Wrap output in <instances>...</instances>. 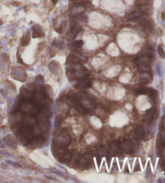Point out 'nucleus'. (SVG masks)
I'll use <instances>...</instances> for the list:
<instances>
[{
  "label": "nucleus",
  "mask_w": 165,
  "mask_h": 183,
  "mask_svg": "<svg viewBox=\"0 0 165 183\" xmlns=\"http://www.w3.org/2000/svg\"><path fill=\"white\" fill-rule=\"evenodd\" d=\"M3 141H4V143L6 145L10 146L11 148H16L17 142L12 135H7V136H4V138H3Z\"/></svg>",
  "instance_id": "16"
},
{
  "label": "nucleus",
  "mask_w": 165,
  "mask_h": 183,
  "mask_svg": "<svg viewBox=\"0 0 165 183\" xmlns=\"http://www.w3.org/2000/svg\"><path fill=\"white\" fill-rule=\"evenodd\" d=\"M135 134H136V136L138 139H142L144 136V129L142 126H138L135 130Z\"/></svg>",
  "instance_id": "23"
},
{
  "label": "nucleus",
  "mask_w": 165,
  "mask_h": 183,
  "mask_svg": "<svg viewBox=\"0 0 165 183\" xmlns=\"http://www.w3.org/2000/svg\"><path fill=\"white\" fill-rule=\"evenodd\" d=\"M63 42L61 41L60 40H57L56 39L54 41H53V45L57 48V49H61L62 47H63Z\"/></svg>",
  "instance_id": "30"
},
{
  "label": "nucleus",
  "mask_w": 165,
  "mask_h": 183,
  "mask_svg": "<svg viewBox=\"0 0 165 183\" xmlns=\"http://www.w3.org/2000/svg\"><path fill=\"white\" fill-rule=\"evenodd\" d=\"M147 93L149 94V96L151 97V99H152L153 101H155L157 99V97H158V93H157V91H155V90H154V89L152 88H150L147 91Z\"/></svg>",
  "instance_id": "27"
},
{
  "label": "nucleus",
  "mask_w": 165,
  "mask_h": 183,
  "mask_svg": "<svg viewBox=\"0 0 165 183\" xmlns=\"http://www.w3.org/2000/svg\"><path fill=\"white\" fill-rule=\"evenodd\" d=\"M128 165H126V169H125V171H124V173H129V169H128Z\"/></svg>",
  "instance_id": "42"
},
{
  "label": "nucleus",
  "mask_w": 165,
  "mask_h": 183,
  "mask_svg": "<svg viewBox=\"0 0 165 183\" xmlns=\"http://www.w3.org/2000/svg\"><path fill=\"white\" fill-rule=\"evenodd\" d=\"M57 144H61V145H68L69 144H70V136L68 135V133L66 132H62L58 135V136L57 137Z\"/></svg>",
  "instance_id": "9"
},
{
  "label": "nucleus",
  "mask_w": 165,
  "mask_h": 183,
  "mask_svg": "<svg viewBox=\"0 0 165 183\" xmlns=\"http://www.w3.org/2000/svg\"><path fill=\"white\" fill-rule=\"evenodd\" d=\"M161 168L163 171H165V160H162L161 161Z\"/></svg>",
  "instance_id": "40"
},
{
  "label": "nucleus",
  "mask_w": 165,
  "mask_h": 183,
  "mask_svg": "<svg viewBox=\"0 0 165 183\" xmlns=\"http://www.w3.org/2000/svg\"><path fill=\"white\" fill-rule=\"evenodd\" d=\"M32 140L33 141L32 142V145L34 148H40V147L42 146V144H43L44 141V138L42 137L36 138L35 140Z\"/></svg>",
  "instance_id": "21"
},
{
  "label": "nucleus",
  "mask_w": 165,
  "mask_h": 183,
  "mask_svg": "<svg viewBox=\"0 0 165 183\" xmlns=\"http://www.w3.org/2000/svg\"><path fill=\"white\" fill-rule=\"evenodd\" d=\"M157 50H158V53H159V57L163 59H165V51L163 49V48L161 45H159L157 48Z\"/></svg>",
  "instance_id": "28"
},
{
  "label": "nucleus",
  "mask_w": 165,
  "mask_h": 183,
  "mask_svg": "<svg viewBox=\"0 0 165 183\" xmlns=\"http://www.w3.org/2000/svg\"><path fill=\"white\" fill-rule=\"evenodd\" d=\"M70 103L74 106L76 110L79 111L80 113L87 114L90 112V111H89L87 107H86L82 103H80V101L77 98H71L70 99Z\"/></svg>",
  "instance_id": "8"
},
{
  "label": "nucleus",
  "mask_w": 165,
  "mask_h": 183,
  "mask_svg": "<svg viewBox=\"0 0 165 183\" xmlns=\"http://www.w3.org/2000/svg\"><path fill=\"white\" fill-rule=\"evenodd\" d=\"M158 111L155 108H151L146 112V119L147 123H151L153 120L157 119L158 117Z\"/></svg>",
  "instance_id": "14"
},
{
  "label": "nucleus",
  "mask_w": 165,
  "mask_h": 183,
  "mask_svg": "<svg viewBox=\"0 0 165 183\" xmlns=\"http://www.w3.org/2000/svg\"><path fill=\"white\" fill-rule=\"evenodd\" d=\"M67 75L70 79H81L86 78L87 72L79 63H74L70 64V68L67 69Z\"/></svg>",
  "instance_id": "1"
},
{
  "label": "nucleus",
  "mask_w": 165,
  "mask_h": 183,
  "mask_svg": "<svg viewBox=\"0 0 165 183\" xmlns=\"http://www.w3.org/2000/svg\"><path fill=\"white\" fill-rule=\"evenodd\" d=\"M90 160L86 156H82V158L79 160V166H81L82 169H86V167L90 166Z\"/></svg>",
  "instance_id": "19"
},
{
  "label": "nucleus",
  "mask_w": 165,
  "mask_h": 183,
  "mask_svg": "<svg viewBox=\"0 0 165 183\" xmlns=\"http://www.w3.org/2000/svg\"><path fill=\"white\" fill-rule=\"evenodd\" d=\"M20 92H21V95H22L23 97H24V99H32L33 96L32 91H29L28 89L24 88V87H22Z\"/></svg>",
  "instance_id": "20"
},
{
  "label": "nucleus",
  "mask_w": 165,
  "mask_h": 183,
  "mask_svg": "<svg viewBox=\"0 0 165 183\" xmlns=\"http://www.w3.org/2000/svg\"><path fill=\"white\" fill-rule=\"evenodd\" d=\"M12 3L13 4H15V6H19V5L20 4V2H13Z\"/></svg>",
  "instance_id": "46"
},
{
  "label": "nucleus",
  "mask_w": 165,
  "mask_h": 183,
  "mask_svg": "<svg viewBox=\"0 0 165 183\" xmlns=\"http://www.w3.org/2000/svg\"><path fill=\"white\" fill-rule=\"evenodd\" d=\"M81 31H82V28H79V27L74 28L70 29V31L66 33L65 38H66L67 40H70H70H74L76 37L78 36V33H79Z\"/></svg>",
  "instance_id": "12"
},
{
  "label": "nucleus",
  "mask_w": 165,
  "mask_h": 183,
  "mask_svg": "<svg viewBox=\"0 0 165 183\" xmlns=\"http://www.w3.org/2000/svg\"><path fill=\"white\" fill-rule=\"evenodd\" d=\"M36 79V82H38V83H40V84H43L44 83V79L41 75H38Z\"/></svg>",
  "instance_id": "35"
},
{
  "label": "nucleus",
  "mask_w": 165,
  "mask_h": 183,
  "mask_svg": "<svg viewBox=\"0 0 165 183\" xmlns=\"http://www.w3.org/2000/svg\"><path fill=\"white\" fill-rule=\"evenodd\" d=\"M75 87L76 88L81 89V90L90 88L92 87V82L90 79H87L86 78H81V79H78V81L76 83Z\"/></svg>",
  "instance_id": "10"
},
{
  "label": "nucleus",
  "mask_w": 165,
  "mask_h": 183,
  "mask_svg": "<svg viewBox=\"0 0 165 183\" xmlns=\"http://www.w3.org/2000/svg\"><path fill=\"white\" fill-rule=\"evenodd\" d=\"M151 74H150V72H141L140 81L143 83L147 84L151 81Z\"/></svg>",
  "instance_id": "18"
},
{
  "label": "nucleus",
  "mask_w": 165,
  "mask_h": 183,
  "mask_svg": "<svg viewBox=\"0 0 165 183\" xmlns=\"http://www.w3.org/2000/svg\"><path fill=\"white\" fill-rule=\"evenodd\" d=\"M6 162L8 163V164H10V165H13V166L15 167H18V168H20L21 165H19V164H18V163H15V162H13V161H11V160H7Z\"/></svg>",
  "instance_id": "36"
},
{
  "label": "nucleus",
  "mask_w": 165,
  "mask_h": 183,
  "mask_svg": "<svg viewBox=\"0 0 165 183\" xmlns=\"http://www.w3.org/2000/svg\"><path fill=\"white\" fill-rule=\"evenodd\" d=\"M135 20H136L137 23H139L146 31H151L153 26L149 20H147V19H146L144 18H139V17L136 18Z\"/></svg>",
  "instance_id": "13"
},
{
  "label": "nucleus",
  "mask_w": 165,
  "mask_h": 183,
  "mask_svg": "<svg viewBox=\"0 0 165 183\" xmlns=\"http://www.w3.org/2000/svg\"><path fill=\"white\" fill-rule=\"evenodd\" d=\"M141 15V11H132V12L129 13L127 15H126V19H136L138 17H139Z\"/></svg>",
  "instance_id": "25"
},
{
  "label": "nucleus",
  "mask_w": 165,
  "mask_h": 183,
  "mask_svg": "<svg viewBox=\"0 0 165 183\" xmlns=\"http://www.w3.org/2000/svg\"><path fill=\"white\" fill-rule=\"evenodd\" d=\"M53 153H54L56 158H57V160H59L60 162H69L72 159L71 152L64 145L57 144V147H54L53 148Z\"/></svg>",
  "instance_id": "2"
},
{
  "label": "nucleus",
  "mask_w": 165,
  "mask_h": 183,
  "mask_svg": "<svg viewBox=\"0 0 165 183\" xmlns=\"http://www.w3.org/2000/svg\"><path fill=\"white\" fill-rule=\"evenodd\" d=\"M119 165H120V167H119V168H120V169H122V165H123V162H122V160H120V161H119Z\"/></svg>",
  "instance_id": "45"
},
{
  "label": "nucleus",
  "mask_w": 165,
  "mask_h": 183,
  "mask_svg": "<svg viewBox=\"0 0 165 183\" xmlns=\"http://www.w3.org/2000/svg\"><path fill=\"white\" fill-rule=\"evenodd\" d=\"M161 19L163 20H165V12H162V14H161Z\"/></svg>",
  "instance_id": "41"
},
{
  "label": "nucleus",
  "mask_w": 165,
  "mask_h": 183,
  "mask_svg": "<svg viewBox=\"0 0 165 183\" xmlns=\"http://www.w3.org/2000/svg\"><path fill=\"white\" fill-rule=\"evenodd\" d=\"M106 162L108 163V165H110V161H111V156H110V154H109L108 156H107V155H106Z\"/></svg>",
  "instance_id": "39"
},
{
  "label": "nucleus",
  "mask_w": 165,
  "mask_h": 183,
  "mask_svg": "<svg viewBox=\"0 0 165 183\" xmlns=\"http://www.w3.org/2000/svg\"><path fill=\"white\" fill-rule=\"evenodd\" d=\"M19 110L22 111L23 112L31 115L32 117H36L37 115L40 113L41 107L34 102L32 103H29L27 102H22L19 105Z\"/></svg>",
  "instance_id": "3"
},
{
  "label": "nucleus",
  "mask_w": 165,
  "mask_h": 183,
  "mask_svg": "<svg viewBox=\"0 0 165 183\" xmlns=\"http://www.w3.org/2000/svg\"><path fill=\"white\" fill-rule=\"evenodd\" d=\"M147 89L144 88V87H140V88L136 89V91H135V93H136L137 95H146L147 94Z\"/></svg>",
  "instance_id": "29"
},
{
  "label": "nucleus",
  "mask_w": 165,
  "mask_h": 183,
  "mask_svg": "<svg viewBox=\"0 0 165 183\" xmlns=\"http://www.w3.org/2000/svg\"><path fill=\"white\" fill-rule=\"evenodd\" d=\"M51 1H52V2H53V4H57L59 0H51Z\"/></svg>",
  "instance_id": "44"
},
{
  "label": "nucleus",
  "mask_w": 165,
  "mask_h": 183,
  "mask_svg": "<svg viewBox=\"0 0 165 183\" xmlns=\"http://www.w3.org/2000/svg\"><path fill=\"white\" fill-rule=\"evenodd\" d=\"M135 2H136V4L139 5V6H147L148 1L147 0H136Z\"/></svg>",
  "instance_id": "32"
},
{
  "label": "nucleus",
  "mask_w": 165,
  "mask_h": 183,
  "mask_svg": "<svg viewBox=\"0 0 165 183\" xmlns=\"http://www.w3.org/2000/svg\"><path fill=\"white\" fill-rule=\"evenodd\" d=\"M98 152H99V153H100L101 156H106V155H107V153H108V150H107V148L104 146H101Z\"/></svg>",
  "instance_id": "31"
},
{
  "label": "nucleus",
  "mask_w": 165,
  "mask_h": 183,
  "mask_svg": "<svg viewBox=\"0 0 165 183\" xmlns=\"http://www.w3.org/2000/svg\"><path fill=\"white\" fill-rule=\"evenodd\" d=\"M120 148L122 152L128 153V154L135 152V144L132 141H130V140H124V141L121 142Z\"/></svg>",
  "instance_id": "7"
},
{
  "label": "nucleus",
  "mask_w": 165,
  "mask_h": 183,
  "mask_svg": "<svg viewBox=\"0 0 165 183\" xmlns=\"http://www.w3.org/2000/svg\"><path fill=\"white\" fill-rule=\"evenodd\" d=\"M30 32H27L25 35H23V36L22 37L21 39V45L22 46H27L28 45V44L30 43Z\"/></svg>",
  "instance_id": "22"
},
{
  "label": "nucleus",
  "mask_w": 165,
  "mask_h": 183,
  "mask_svg": "<svg viewBox=\"0 0 165 183\" xmlns=\"http://www.w3.org/2000/svg\"><path fill=\"white\" fill-rule=\"evenodd\" d=\"M139 171H141L140 165H139V160L137 159L136 161H135V168H134V172H139Z\"/></svg>",
  "instance_id": "33"
},
{
  "label": "nucleus",
  "mask_w": 165,
  "mask_h": 183,
  "mask_svg": "<svg viewBox=\"0 0 165 183\" xmlns=\"http://www.w3.org/2000/svg\"><path fill=\"white\" fill-rule=\"evenodd\" d=\"M33 102L38 105H45L48 103V97L46 94L42 92H38L34 94L32 96Z\"/></svg>",
  "instance_id": "6"
},
{
  "label": "nucleus",
  "mask_w": 165,
  "mask_h": 183,
  "mask_svg": "<svg viewBox=\"0 0 165 183\" xmlns=\"http://www.w3.org/2000/svg\"><path fill=\"white\" fill-rule=\"evenodd\" d=\"M32 30V38H39V37H43L44 36V33L43 32V29L40 25H33Z\"/></svg>",
  "instance_id": "15"
},
{
  "label": "nucleus",
  "mask_w": 165,
  "mask_h": 183,
  "mask_svg": "<svg viewBox=\"0 0 165 183\" xmlns=\"http://www.w3.org/2000/svg\"><path fill=\"white\" fill-rule=\"evenodd\" d=\"M19 139H20L21 142L23 143L24 140V144L27 143H31V141L33 140V138L35 136V132L33 128L31 127V125L25 126L24 128H22L19 132Z\"/></svg>",
  "instance_id": "4"
},
{
  "label": "nucleus",
  "mask_w": 165,
  "mask_h": 183,
  "mask_svg": "<svg viewBox=\"0 0 165 183\" xmlns=\"http://www.w3.org/2000/svg\"><path fill=\"white\" fill-rule=\"evenodd\" d=\"M83 45V41L82 40H76L69 45V48H70L71 49H80Z\"/></svg>",
  "instance_id": "24"
},
{
  "label": "nucleus",
  "mask_w": 165,
  "mask_h": 183,
  "mask_svg": "<svg viewBox=\"0 0 165 183\" xmlns=\"http://www.w3.org/2000/svg\"><path fill=\"white\" fill-rule=\"evenodd\" d=\"M17 59H18V62L20 63V64L22 65H24V63H23V62L22 58H21L20 57V53H17Z\"/></svg>",
  "instance_id": "38"
},
{
  "label": "nucleus",
  "mask_w": 165,
  "mask_h": 183,
  "mask_svg": "<svg viewBox=\"0 0 165 183\" xmlns=\"http://www.w3.org/2000/svg\"><path fill=\"white\" fill-rule=\"evenodd\" d=\"M15 75H19L18 78H16L17 80L21 81L20 77H22L24 81L26 80L27 77H26V73H25V71H19V70H18V71H15V72L12 74V76L14 77V76H15Z\"/></svg>",
  "instance_id": "26"
},
{
  "label": "nucleus",
  "mask_w": 165,
  "mask_h": 183,
  "mask_svg": "<svg viewBox=\"0 0 165 183\" xmlns=\"http://www.w3.org/2000/svg\"><path fill=\"white\" fill-rule=\"evenodd\" d=\"M0 148H4V145L1 141H0Z\"/></svg>",
  "instance_id": "47"
},
{
  "label": "nucleus",
  "mask_w": 165,
  "mask_h": 183,
  "mask_svg": "<svg viewBox=\"0 0 165 183\" xmlns=\"http://www.w3.org/2000/svg\"><path fill=\"white\" fill-rule=\"evenodd\" d=\"M96 160H97V164H98V168H99L101 165V162H102V156L100 154H98V156H95Z\"/></svg>",
  "instance_id": "34"
},
{
  "label": "nucleus",
  "mask_w": 165,
  "mask_h": 183,
  "mask_svg": "<svg viewBox=\"0 0 165 183\" xmlns=\"http://www.w3.org/2000/svg\"><path fill=\"white\" fill-rule=\"evenodd\" d=\"M109 153L111 155H118L120 153L121 148L120 144L118 142H112L109 144Z\"/></svg>",
  "instance_id": "11"
},
{
  "label": "nucleus",
  "mask_w": 165,
  "mask_h": 183,
  "mask_svg": "<svg viewBox=\"0 0 165 183\" xmlns=\"http://www.w3.org/2000/svg\"><path fill=\"white\" fill-rule=\"evenodd\" d=\"M113 165H114V166L115 167V169H116L117 170H118V168L117 167V162H116V161H114V162L113 163Z\"/></svg>",
  "instance_id": "43"
},
{
  "label": "nucleus",
  "mask_w": 165,
  "mask_h": 183,
  "mask_svg": "<svg viewBox=\"0 0 165 183\" xmlns=\"http://www.w3.org/2000/svg\"><path fill=\"white\" fill-rule=\"evenodd\" d=\"M87 58L79 53H73L69 55L67 58V63L69 64H74V63H80V62H86Z\"/></svg>",
  "instance_id": "5"
},
{
  "label": "nucleus",
  "mask_w": 165,
  "mask_h": 183,
  "mask_svg": "<svg viewBox=\"0 0 165 183\" xmlns=\"http://www.w3.org/2000/svg\"><path fill=\"white\" fill-rule=\"evenodd\" d=\"M74 2H75L77 4H82V3L89 2V0H74Z\"/></svg>",
  "instance_id": "37"
},
{
  "label": "nucleus",
  "mask_w": 165,
  "mask_h": 183,
  "mask_svg": "<svg viewBox=\"0 0 165 183\" xmlns=\"http://www.w3.org/2000/svg\"><path fill=\"white\" fill-rule=\"evenodd\" d=\"M85 11H86V8L84 6H81V5H77V6H74L72 8L71 11H70V15H71L72 16L77 17L78 15H80L83 14Z\"/></svg>",
  "instance_id": "17"
}]
</instances>
